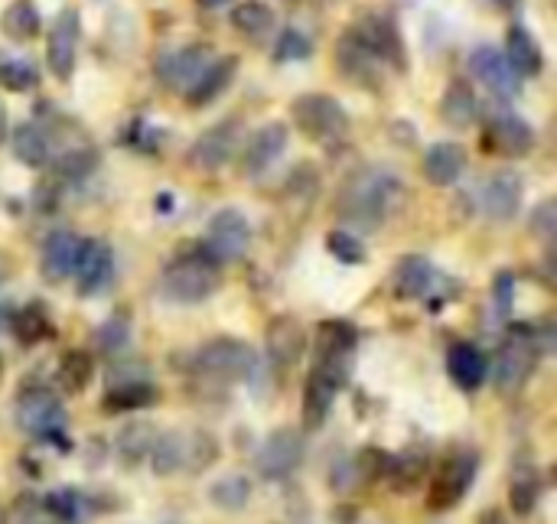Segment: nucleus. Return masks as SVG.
Masks as SVG:
<instances>
[{"label":"nucleus","instance_id":"1","mask_svg":"<svg viewBox=\"0 0 557 524\" xmlns=\"http://www.w3.org/2000/svg\"><path fill=\"white\" fill-rule=\"evenodd\" d=\"M401 189L405 186H401V179L392 170H385V166H362V170H356L343 183V189L336 196V212L349 225L372 232V228H379L392 215Z\"/></svg>","mask_w":557,"mask_h":524},{"label":"nucleus","instance_id":"2","mask_svg":"<svg viewBox=\"0 0 557 524\" xmlns=\"http://www.w3.org/2000/svg\"><path fill=\"white\" fill-rule=\"evenodd\" d=\"M163 297L173 300V303H202L209 300L219 284H222V267L199 248V251H189V254H180L176 261H170L163 267Z\"/></svg>","mask_w":557,"mask_h":524},{"label":"nucleus","instance_id":"3","mask_svg":"<svg viewBox=\"0 0 557 524\" xmlns=\"http://www.w3.org/2000/svg\"><path fill=\"white\" fill-rule=\"evenodd\" d=\"M196 369L215 382H248L258 372V352L242 339L219 336L196 352Z\"/></svg>","mask_w":557,"mask_h":524},{"label":"nucleus","instance_id":"4","mask_svg":"<svg viewBox=\"0 0 557 524\" xmlns=\"http://www.w3.org/2000/svg\"><path fill=\"white\" fill-rule=\"evenodd\" d=\"M290 114H294V124H297L310 140H320V144L339 140V137H346V130H349V117H346L343 104H339L333 95H323V91L300 95V98L290 104Z\"/></svg>","mask_w":557,"mask_h":524},{"label":"nucleus","instance_id":"5","mask_svg":"<svg viewBox=\"0 0 557 524\" xmlns=\"http://www.w3.org/2000/svg\"><path fill=\"white\" fill-rule=\"evenodd\" d=\"M251 245V222L245 219V212L238 209H219L206 228V241H202V251L222 267V264H232L238 258H245Z\"/></svg>","mask_w":557,"mask_h":524},{"label":"nucleus","instance_id":"6","mask_svg":"<svg viewBox=\"0 0 557 524\" xmlns=\"http://www.w3.org/2000/svg\"><path fill=\"white\" fill-rule=\"evenodd\" d=\"M16 424L23 434L49 440L65 431V408L55 391L49 388H29L16 401Z\"/></svg>","mask_w":557,"mask_h":524},{"label":"nucleus","instance_id":"7","mask_svg":"<svg viewBox=\"0 0 557 524\" xmlns=\"http://www.w3.org/2000/svg\"><path fill=\"white\" fill-rule=\"evenodd\" d=\"M242 137H245V124L238 117H225V121H219L199 134V140L189 147V163L196 170H206V173L222 170L235 157Z\"/></svg>","mask_w":557,"mask_h":524},{"label":"nucleus","instance_id":"8","mask_svg":"<svg viewBox=\"0 0 557 524\" xmlns=\"http://www.w3.org/2000/svg\"><path fill=\"white\" fill-rule=\"evenodd\" d=\"M78 36H82V20L75 7H62L46 33V62L55 78H72L75 72V55H78Z\"/></svg>","mask_w":557,"mask_h":524},{"label":"nucleus","instance_id":"9","mask_svg":"<svg viewBox=\"0 0 557 524\" xmlns=\"http://www.w3.org/2000/svg\"><path fill=\"white\" fill-rule=\"evenodd\" d=\"M473 476H476V457H473L470 450H457V453H450V457L444 460V466L437 470L434 483H431L428 506H431L434 512L454 509V506L467 496V489H470Z\"/></svg>","mask_w":557,"mask_h":524},{"label":"nucleus","instance_id":"10","mask_svg":"<svg viewBox=\"0 0 557 524\" xmlns=\"http://www.w3.org/2000/svg\"><path fill=\"white\" fill-rule=\"evenodd\" d=\"M470 72L480 85H486L496 98H516L522 91V78L512 72V65L506 62L503 49L496 46H476L470 52Z\"/></svg>","mask_w":557,"mask_h":524},{"label":"nucleus","instance_id":"11","mask_svg":"<svg viewBox=\"0 0 557 524\" xmlns=\"http://www.w3.org/2000/svg\"><path fill=\"white\" fill-rule=\"evenodd\" d=\"M300 460H304V437L284 427L261 444L255 466L264 479H287L300 466Z\"/></svg>","mask_w":557,"mask_h":524},{"label":"nucleus","instance_id":"12","mask_svg":"<svg viewBox=\"0 0 557 524\" xmlns=\"http://www.w3.org/2000/svg\"><path fill=\"white\" fill-rule=\"evenodd\" d=\"M287 140H290V130L287 124L281 121H271L264 127H258L248 144H245V153H242V173L245 176H261L268 173L287 150Z\"/></svg>","mask_w":557,"mask_h":524},{"label":"nucleus","instance_id":"13","mask_svg":"<svg viewBox=\"0 0 557 524\" xmlns=\"http://www.w3.org/2000/svg\"><path fill=\"white\" fill-rule=\"evenodd\" d=\"M382 65H395V68H405L408 62V52H405V42H401V33L395 29L392 20L385 16H366L356 29H349Z\"/></svg>","mask_w":557,"mask_h":524},{"label":"nucleus","instance_id":"14","mask_svg":"<svg viewBox=\"0 0 557 524\" xmlns=\"http://www.w3.org/2000/svg\"><path fill=\"white\" fill-rule=\"evenodd\" d=\"M486 134H490V144L506 157H525L535 147L532 124L509 108H496L486 114Z\"/></svg>","mask_w":557,"mask_h":524},{"label":"nucleus","instance_id":"15","mask_svg":"<svg viewBox=\"0 0 557 524\" xmlns=\"http://www.w3.org/2000/svg\"><path fill=\"white\" fill-rule=\"evenodd\" d=\"M522 176L516 170H496L483 186V209L496 222H512L522 209Z\"/></svg>","mask_w":557,"mask_h":524},{"label":"nucleus","instance_id":"16","mask_svg":"<svg viewBox=\"0 0 557 524\" xmlns=\"http://www.w3.org/2000/svg\"><path fill=\"white\" fill-rule=\"evenodd\" d=\"M78 280V290L82 297H91L98 290H104L114 277V254L104 241L98 238H88L82 241V251H78V264H75V274Z\"/></svg>","mask_w":557,"mask_h":524},{"label":"nucleus","instance_id":"17","mask_svg":"<svg viewBox=\"0 0 557 524\" xmlns=\"http://www.w3.org/2000/svg\"><path fill=\"white\" fill-rule=\"evenodd\" d=\"M212 59L215 55L209 52V46H186V49L166 52L157 59V78L170 88H189Z\"/></svg>","mask_w":557,"mask_h":524},{"label":"nucleus","instance_id":"18","mask_svg":"<svg viewBox=\"0 0 557 524\" xmlns=\"http://www.w3.org/2000/svg\"><path fill=\"white\" fill-rule=\"evenodd\" d=\"M535 362H539V352H535L532 339H509L496 359L499 391H519L529 382V375L535 372Z\"/></svg>","mask_w":557,"mask_h":524},{"label":"nucleus","instance_id":"19","mask_svg":"<svg viewBox=\"0 0 557 524\" xmlns=\"http://www.w3.org/2000/svg\"><path fill=\"white\" fill-rule=\"evenodd\" d=\"M264 342H268V355L274 365L281 369H290L304 359L307 352V333L304 326L294 320V316H277L268 323V333H264Z\"/></svg>","mask_w":557,"mask_h":524},{"label":"nucleus","instance_id":"20","mask_svg":"<svg viewBox=\"0 0 557 524\" xmlns=\"http://www.w3.org/2000/svg\"><path fill=\"white\" fill-rule=\"evenodd\" d=\"M82 241L85 238H78L72 232H52L42 241V277L52 280V284H62L65 277H72L75 264H78Z\"/></svg>","mask_w":557,"mask_h":524},{"label":"nucleus","instance_id":"21","mask_svg":"<svg viewBox=\"0 0 557 524\" xmlns=\"http://www.w3.org/2000/svg\"><path fill=\"white\" fill-rule=\"evenodd\" d=\"M506 62L512 65V72L519 78H532L545 68V52H542V42L535 39V33L522 23L509 26L506 33Z\"/></svg>","mask_w":557,"mask_h":524},{"label":"nucleus","instance_id":"22","mask_svg":"<svg viewBox=\"0 0 557 524\" xmlns=\"http://www.w3.org/2000/svg\"><path fill=\"white\" fill-rule=\"evenodd\" d=\"M235 72H238V55H219V59H212V62L202 68V75L186 88V101H189L193 108L212 104L219 95H225V88L232 85Z\"/></svg>","mask_w":557,"mask_h":524},{"label":"nucleus","instance_id":"23","mask_svg":"<svg viewBox=\"0 0 557 524\" xmlns=\"http://www.w3.org/2000/svg\"><path fill=\"white\" fill-rule=\"evenodd\" d=\"M467 163H470V157H467V147L463 144L441 140V144H434L424 153V166L421 170H424L428 183H434V186H454L463 176Z\"/></svg>","mask_w":557,"mask_h":524},{"label":"nucleus","instance_id":"24","mask_svg":"<svg viewBox=\"0 0 557 524\" xmlns=\"http://www.w3.org/2000/svg\"><path fill=\"white\" fill-rule=\"evenodd\" d=\"M336 59H339L343 75H349V78H356V82H362V85H369V88H375V85L382 82V62H379L352 33H346V36L339 39Z\"/></svg>","mask_w":557,"mask_h":524},{"label":"nucleus","instance_id":"25","mask_svg":"<svg viewBox=\"0 0 557 524\" xmlns=\"http://www.w3.org/2000/svg\"><path fill=\"white\" fill-rule=\"evenodd\" d=\"M447 372L450 378L463 388V391H476L486 382V355L470 346V342H457L447 355Z\"/></svg>","mask_w":557,"mask_h":524},{"label":"nucleus","instance_id":"26","mask_svg":"<svg viewBox=\"0 0 557 524\" xmlns=\"http://www.w3.org/2000/svg\"><path fill=\"white\" fill-rule=\"evenodd\" d=\"M10 147H13V157H16L23 166H33V170H36V166H46V163H49V157H52L49 134H46L39 124H33V121L20 124V127L13 130Z\"/></svg>","mask_w":557,"mask_h":524},{"label":"nucleus","instance_id":"27","mask_svg":"<svg viewBox=\"0 0 557 524\" xmlns=\"http://www.w3.org/2000/svg\"><path fill=\"white\" fill-rule=\"evenodd\" d=\"M441 117L457 130L470 127L480 117V101L467 82H450V88L444 91V101H441Z\"/></svg>","mask_w":557,"mask_h":524},{"label":"nucleus","instance_id":"28","mask_svg":"<svg viewBox=\"0 0 557 524\" xmlns=\"http://www.w3.org/2000/svg\"><path fill=\"white\" fill-rule=\"evenodd\" d=\"M274 10L268 7V3H261V0H242L235 10H232V26L242 33V36H248V39H255V42H261V39H268L271 33H274Z\"/></svg>","mask_w":557,"mask_h":524},{"label":"nucleus","instance_id":"29","mask_svg":"<svg viewBox=\"0 0 557 524\" xmlns=\"http://www.w3.org/2000/svg\"><path fill=\"white\" fill-rule=\"evenodd\" d=\"M186 450H189V434H157L153 450H150V463L157 476H173L180 470H186Z\"/></svg>","mask_w":557,"mask_h":524},{"label":"nucleus","instance_id":"30","mask_svg":"<svg viewBox=\"0 0 557 524\" xmlns=\"http://www.w3.org/2000/svg\"><path fill=\"white\" fill-rule=\"evenodd\" d=\"M431 280H434V264L428 258H401L398 261V271H395V287L401 297H424L431 290Z\"/></svg>","mask_w":557,"mask_h":524},{"label":"nucleus","instance_id":"31","mask_svg":"<svg viewBox=\"0 0 557 524\" xmlns=\"http://www.w3.org/2000/svg\"><path fill=\"white\" fill-rule=\"evenodd\" d=\"M153 440H157V431H153V424H147V421H137V424H127V427H121V434H117V444H114V450H117V457L124 460V463H140V460H147L150 457V450H153Z\"/></svg>","mask_w":557,"mask_h":524},{"label":"nucleus","instance_id":"32","mask_svg":"<svg viewBox=\"0 0 557 524\" xmlns=\"http://www.w3.org/2000/svg\"><path fill=\"white\" fill-rule=\"evenodd\" d=\"M153 401H157V388L150 382H117L104 398V411H140L150 408Z\"/></svg>","mask_w":557,"mask_h":524},{"label":"nucleus","instance_id":"33","mask_svg":"<svg viewBox=\"0 0 557 524\" xmlns=\"http://www.w3.org/2000/svg\"><path fill=\"white\" fill-rule=\"evenodd\" d=\"M91 382V355L82 349H72L59 362V385L65 395H82Z\"/></svg>","mask_w":557,"mask_h":524},{"label":"nucleus","instance_id":"34","mask_svg":"<svg viewBox=\"0 0 557 524\" xmlns=\"http://www.w3.org/2000/svg\"><path fill=\"white\" fill-rule=\"evenodd\" d=\"M0 26L10 39H33L39 33V13L29 0H13L3 16H0Z\"/></svg>","mask_w":557,"mask_h":524},{"label":"nucleus","instance_id":"35","mask_svg":"<svg viewBox=\"0 0 557 524\" xmlns=\"http://www.w3.org/2000/svg\"><path fill=\"white\" fill-rule=\"evenodd\" d=\"M212 502L225 512H242L251 499V483L242 476V473H232V476H222L215 486H212Z\"/></svg>","mask_w":557,"mask_h":524},{"label":"nucleus","instance_id":"36","mask_svg":"<svg viewBox=\"0 0 557 524\" xmlns=\"http://www.w3.org/2000/svg\"><path fill=\"white\" fill-rule=\"evenodd\" d=\"M13 336H16L23 346H36V342H42V339L49 336V320H46V313H42L39 307H26V310H20V313H16V320H13Z\"/></svg>","mask_w":557,"mask_h":524},{"label":"nucleus","instance_id":"37","mask_svg":"<svg viewBox=\"0 0 557 524\" xmlns=\"http://www.w3.org/2000/svg\"><path fill=\"white\" fill-rule=\"evenodd\" d=\"M310 52H313V42H310V36H307L304 29H297V26H287V29L277 36V42H274V59H277V62H304V59H310Z\"/></svg>","mask_w":557,"mask_h":524},{"label":"nucleus","instance_id":"38","mask_svg":"<svg viewBox=\"0 0 557 524\" xmlns=\"http://www.w3.org/2000/svg\"><path fill=\"white\" fill-rule=\"evenodd\" d=\"M39 82V72L26 59H3L0 62V85L10 91H26Z\"/></svg>","mask_w":557,"mask_h":524},{"label":"nucleus","instance_id":"39","mask_svg":"<svg viewBox=\"0 0 557 524\" xmlns=\"http://www.w3.org/2000/svg\"><path fill=\"white\" fill-rule=\"evenodd\" d=\"M95 342H98V349L101 352H121L127 342H131V323L124 320V316H111L101 329H98V336H95Z\"/></svg>","mask_w":557,"mask_h":524},{"label":"nucleus","instance_id":"40","mask_svg":"<svg viewBox=\"0 0 557 524\" xmlns=\"http://www.w3.org/2000/svg\"><path fill=\"white\" fill-rule=\"evenodd\" d=\"M219 457V447L209 434H189V450H186V470L202 473L212 466V460Z\"/></svg>","mask_w":557,"mask_h":524},{"label":"nucleus","instance_id":"41","mask_svg":"<svg viewBox=\"0 0 557 524\" xmlns=\"http://www.w3.org/2000/svg\"><path fill=\"white\" fill-rule=\"evenodd\" d=\"M326 248H330L343 264H362V261H366V248H362V241H356L349 232H330Z\"/></svg>","mask_w":557,"mask_h":524},{"label":"nucleus","instance_id":"42","mask_svg":"<svg viewBox=\"0 0 557 524\" xmlns=\"http://www.w3.org/2000/svg\"><path fill=\"white\" fill-rule=\"evenodd\" d=\"M539 502V483L535 479H516L512 486V509L519 515H529Z\"/></svg>","mask_w":557,"mask_h":524},{"label":"nucleus","instance_id":"43","mask_svg":"<svg viewBox=\"0 0 557 524\" xmlns=\"http://www.w3.org/2000/svg\"><path fill=\"white\" fill-rule=\"evenodd\" d=\"M555 225H557L555 199H545V202L535 209V215H532V232H535V235H542L545 241H552V238H555Z\"/></svg>","mask_w":557,"mask_h":524},{"label":"nucleus","instance_id":"44","mask_svg":"<svg viewBox=\"0 0 557 524\" xmlns=\"http://www.w3.org/2000/svg\"><path fill=\"white\" fill-rule=\"evenodd\" d=\"M7 134H10V127H7V111H3V104H0V144L7 140Z\"/></svg>","mask_w":557,"mask_h":524},{"label":"nucleus","instance_id":"45","mask_svg":"<svg viewBox=\"0 0 557 524\" xmlns=\"http://www.w3.org/2000/svg\"><path fill=\"white\" fill-rule=\"evenodd\" d=\"M493 3H496L499 10H516V7H519L522 0H493Z\"/></svg>","mask_w":557,"mask_h":524},{"label":"nucleus","instance_id":"46","mask_svg":"<svg viewBox=\"0 0 557 524\" xmlns=\"http://www.w3.org/2000/svg\"><path fill=\"white\" fill-rule=\"evenodd\" d=\"M483 524H506V519H503L499 512H490V515L483 519Z\"/></svg>","mask_w":557,"mask_h":524},{"label":"nucleus","instance_id":"47","mask_svg":"<svg viewBox=\"0 0 557 524\" xmlns=\"http://www.w3.org/2000/svg\"><path fill=\"white\" fill-rule=\"evenodd\" d=\"M199 3H202V7H209V10H212V7H219V3H225V0H199Z\"/></svg>","mask_w":557,"mask_h":524},{"label":"nucleus","instance_id":"48","mask_svg":"<svg viewBox=\"0 0 557 524\" xmlns=\"http://www.w3.org/2000/svg\"><path fill=\"white\" fill-rule=\"evenodd\" d=\"M0 524H3V515H0Z\"/></svg>","mask_w":557,"mask_h":524}]
</instances>
